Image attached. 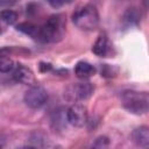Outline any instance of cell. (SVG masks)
Returning a JSON list of instances; mask_svg holds the SVG:
<instances>
[{"mask_svg":"<svg viewBox=\"0 0 149 149\" xmlns=\"http://www.w3.org/2000/svg\"><path fill=\"white\" fill-rule=\"evenodd\" d=\"M121 99L123 107L133 114L141 115L149 112V92L125 91Z\"/></svg>","mask_w":149,"mask_h":149,"instance_id":"6da1fadb","label":"cell"},{"mask_svg":"<svg viewBox=\"0 0 149 149\" xmlns=\"http://www.w3.org/2000/svg\"><path fill=\"white\" fill-rule=\"evenodd\" d=\"M72 21L74 26L81 30H93L99 26L100 19L95 6L85 5L73 13Z\"/></svg>","mask_w":149,"mask_h":149,"instance_id":"7a4b0ae2","label":"cell"},{"mask_svg":"<svg viewBox=\"0 0 149 149\" xmlns=\"http://www.w3.org/2000/svg\"><path fill=\"white\" fill-rule=\"evenodd\" d=\"M63 31H64V20L62 15H52L42 27H40L36 40L44 43L56 42L62 37Z\"/></svg>","mask_w":149,"mask_h":149,"instance_id":"3957f363","label":"cell"},{"mask_svg":"<svg viewBox=\"0 0 149 149\" xmlns=\"http://www.w3.org/2000/svg\"><path fill=\"white\" fill-rule=\"evenodd\" d=\"M94 87L88 81L83 83H74L69 85L64 91V97L68 101L71 102H78L88 99L93 94Z\"/></svg>","mask_w":149,"mask_h":149,"instance_id":"277c9868","label":"cell"},{"mask_svg":"<svg viewBox=\"0 0 149 149\" xmlns=\"http://www.w3.org/2000/svg\"><path fill=\"white\" fill-rule=\"evenodd\" d=\"M24 102L33 109L41 108L48 101V92L40 85H31L24 93Z\"/></svg>","mask_w":149,"mask_h":149,"instance_id":"5b68a950","label":"cell"},{"mask_svg":"<svg viewBox=\"0 0 149 149\" xmlns=\"http://www.w3.org/2000/svg\"><path fill=\"white\" fill-rule=\"evenodd\" d=\"M66 113H68V121L73 127H83L88 121L87 108L79 102H73L68 108Z\"/></svg>","mask_w":149,"mask_h":149,"instance_id":"8992f818","label":"cell"},{"mask_svg":"<svg viewBox=\"0 0 149 149\" xmlns=\"http://www.w3.org/2000/svg\"><path fill=\"white\" fill-rule=\"evenodd\" d=\"M12 78L17 81V83H21V84H24V85H34L35 84V76L33 73V71L22 65V64H16L12 71Z\"/></svg>","mask_w":149,"mask_h":149,"instance_id":"52a82bcc","label":"cell"},{"mask_svg":"<svg viewBox=\"0 0 149 149\" xmlns=\"http://www.w3.org/2000/svg\"><path fill=\"white\" fill-rule=\"evenodd\" d=\"M130 140L140 148H149V127L140 126L135 128L130 134Z\"/></svg>","mask_w":149,"mask_h":149,"instance_id":"ba28073f","label":"cell"},{"mask_svg":"<svg viewBox=\"0 0 149 149\" xmlns=\"http://www.w3.org/2000/svg\"><path fill=\"white\" fill-rule=\"evenodd\" d=\"M141 20V13L139 10V8L136 7H129L125 10L122 17H121V21H122V24L123 27L126 28H132V27H135L139 24Z\"/></svg>","mask_w":149,"mask_h":149,"instance_id":"9c48e42d","label":"cell"},{"mask_svg":"<svg viewBox=\"0 0 149 149\" xmlns=\"http://www.w3.org/2000/svg\"><path fill=\"white\" fill-rule=\"evenodd\" d=\"M92 51L94 55L99 56V57H105L108 55L109 52V43H108V38L105 34H100L97 38V41L94 42L93 47H92Z\"/></svg>","mask_w":149,"mask_h":149,"instance_id":"30bf717a","label":"cell"},{"mask_svg":"<svg viewBox=\"0 0 149 149\" xmlns=\"http://www.w3.org/2000/svg\"><path fill=\"white\" fill-rule=\"evenodd\" d=\"M95 73V68L88 62H78L74 66V74L80 79H87Z\"/></svg>","mask_w":149,"mask_h":149,"instance_id":"8fae6325","label":"cell"},{"mask_svg":"<svg viewBox=\"0 0 149 149\" xmlns=\"http://www.w3.org/2000/svg\"><path fill=\"white\" fill-rule=\"evenodd\" d=\"M66 111L68 109L58 108L54 112V114L51 116V125L55 129H63L66 126V123H69Z\"/></svg>","mask_w":149,"mask_h":149,"instance_id":"7c38bea8","label":"cell"},{"mask_svg":"<svg viewBox=\"0 0 149 149\" xmlns=\"http://www.w3.org/2000/svg\"><path fill=\"white\" fill-rule=\"evenodd\" d=\"M29 142H30V147H35V148H42V147H47L48 146V136L41 132V130H35L30 134L29 136Z\"/></svg>","mask_w":149,"mask_h":149,"instance_id":"4fadbf2b","label":"cell"},{"mask_svg":"<svg viewBox=\"0 0 149 149\" xmlns=\"http://www.w3.org/2000/svg\"><path fill=\"white\" fill-rule=\"evenodd\" d=\"M38 29H40V27H36L35 24H33L30 22H22L16 26V30H19L30 37H34V38H37Z\"/></svg>","mask_w":149,"mask_h":149,"instance_id":"5bb4252c","label":"cell"},{"mask_svg":"<svg viewBox=\"0 0 149 149\" xmlns=\"http://www.w3.org/2000/svg\"><path fill=\"white\" fill-rule=\"evenodd\" d=\"M1 20H2V22H5L6 24H14L15 22H16V20H17V14L14 12V10H12V9H3V10H1Z\"/></svg>","mask_w":149,"mask_h":149,"instance_id":"9a60e30c","label":"cell"},{"mask_svg":"<svg viewBox=\"0 0 149 149\" xmlns=\"http://www.w3.org/2000/svg\"><path fill=\"white\" fill-rule=\"evenodd\" d=\"M14 63L9 57H6V55L2 54L1 58H0V71L2 73H7V72H12L14 69Z\"/></svg>","mask_w":149,"mask_h":149,"instance_id":"2e32d148","label":"cell"},{"mask_svg":"<svg viewBox=\"0 0 149 149\" xmlns=\"http://www.w3.org/2000/svg\"><path fill=\"white\" fill-rule=\"evenodd\" d=\"M109 144V139L107 136H98L93 143V147L94 148H105V147H108Z\"/></svg>","mask_w":149,"mask_h":149,"instance_id":"e0dca14e","label":"cell"},{"mask_svg":"<svg viewBox=\"0 0 149 149\" xmlns=\"http://www.w3.org/2000/svg\"><path fill=\"white\" fill-rule=\"evenodd\" d=\"M72 0H48L49 5L54 8H59L65 3H70Z\"/></svg>","mask_w":149,"mask_h":149,"instance_id":"ac0fdd59","label":"cell"},{"mask_svg":"<svg viewBox=\"0 0 149 149\" xmlns=\"http://www.w3.org/2000/svg\"><path fill=\"white\" fill-rule=\"evenodd\" d=\"M16 1H17V0H0V6H1L2 8H5V7H7V6L14 5Z\"/></svg>","mask_w":149,"mask_h":149,"instance_id":"d6986e66","label":"cell"},{"mask_svg":"<svg viewBox=\"0 0 149 149\" xmlns=\"http://www.w3.org/2000/svg\"><path fill=\"white\" fill-rule=\"evenodd\" d=\"M146 6L149 7V0H146Z\"/></svg>","mask_w":149,"mask_h":149,"instance_id":"ffe728a7","label":"cell"}]
</instances>
